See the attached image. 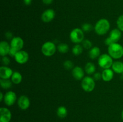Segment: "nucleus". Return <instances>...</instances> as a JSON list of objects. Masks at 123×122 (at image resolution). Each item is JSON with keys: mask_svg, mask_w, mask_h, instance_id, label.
<instances>
[{"mask_svg": "<svg viewBox=\"0 0 123 122\" xmlns=\"http://www.w3.org/2000/svg\"><path fill=\"white\" fill-rule=\"evenodd\" d=\"M110 23L106 19H101L97 22L94 29L97 34L103 35L109 31L110 29Z\"/></svg>", "mask_w": 123, "mask_h": 122, "instance_id": "obj_1", "label": "nucleus"}, {"mask_svg": "<svg viewBox=\"0 0 123 122\" xmlns=\"http://www.w3.org/2000/svg\"><path fill=\"white\" fill-rule=\"evenodd\" d=\"M108 54L115 59H119L123 56V47L119 43H113L108 46Z\"/></svg>", "mask_w": 123, "mask_h": 122, "instance_id": "obj_2", "label": "nucleus"}, {"mask_svg": "<svg viewBox=\"0 0 123 122\" xmlns=\"http://www.w3.org/2000/svg\"><path fill=\"white\" fill-rule=\"evenodd\" d=\"M113 63V58L109 54L101 55L98 59V65L104 69L112 68Z\"/></svg>", "mask_w": 123, "mask_h": 122, "instance_id": "obj_3", "label": "nucleus"}, {"mask_svg": "<svg viewBox=\"0 0 123 122\" xmlns=\"http://www.w3.org/2000/svg\"><path fill=\"white\" fill-rule=\"evenodd\" d=\"M57 47L55 44L52 41H46L42 45V53L47 57H50L55 53Z\"/></svg>", "mask_w": 123, "mask_h": 122, "instance_id": "obj_4", "label": "nucleus"}, {"mask_svg": "<svg viewBox=\"0 0 123 122\" xmlns=\"http://www.w3.org/2000/svg\"><path fill=\"white\" fill-rule=\"evenodd\" d=\"M70 38L74 44H77L81 43L84 39V31L82 29L78 28L73 29L70 33Z\"/></svg>", "mask_w": 123, "mask_h": 122, "instance_id": "obj_5", "label": "nucleus"}, {"mask_svg": "<svg viewBox=\"0 0 123 122\" xmlns=\"http://www.w3.org/2000/svg\"><path fill=\"white\" fill-rule=\"evenodd\" d=\"M81 86L82 89L86 92H91L94 89L96 83L93 78L90 76L85 77L82 80Z\"/></svg>", "mask_w": 123, "mask_h": 122, "instance_id": "obj_6", "label": "nucleus"}, {"mask_svg": "<svg viewBox=\"0 0 123 122\" xmlns=\"http://www.w3.org/2000/svg\"><path fill=\"white\" fill-rule=\"evenodd\" d=\"M16 62L19 64H24L26 63L29 59V55L25 50H20L18 51L14 56Z\"/></svg>", "mask_w": 123, "mask_h": 122, "instance_id": "obj_7", "label": "nucleus"}, {"mask_svg": "<svg viewBox=\"0 0 123 122\" xmlns=\"http://www.w3.org/2000/svg\"><path fill=\"white\" fill-rule=\"evenodd\" d=\"M17 96L16 93L13 91H8L4 94V102L7 106H10L14 105Z\"/></svg>", "mask_w": 123, "mask_h": 122, "instance_id": "obj_8", "label": "nucleus"}, {"mask_svg": "<svg viewBox=\"0 0 123 122\" xmlns=\"http://www.w3.org/2000/svg\"><path fill=\"white\" fill-rule=\"evenodd\" d=\"M24 45V41L22 38L20 37H14L11 39V47L15 49L16 51H19L22 50Z\"/></svg>", "mask_w": 123, "mask_h": 122, "instance_id": "obj_9", "label": "nucleus"}, {"mask_svg": "<svg viewBox=\"0 0 123 122\" xmlns=\"http://www.w3.org/2000/svg\"><path fill=\"white\" fill-rule=\"evenodd\" d=\"M12 116V112L9 109L6 107L0 108V122H10Z\"/></svg>", "mask_w": 123, "mask_h": 122, "instance_id": "obj_10", "label": "nucleus"}, {"mask_svg": "<svg viewBox=\"0 0 123 122\" xmlns=\"http://www.w3.org/2000/svg\"><path fill=\"white\" fill-rule=\"evenodd\" d=\"M55 16V11L52 9L46 10L42 14L41 19L44 23H49L54 19Z\"/></svg>", "mask_w": 123, "mask_h": 122, "instance_id": "obj_11", "label": "nucleus"}, {"mask_svg": "<svg viewBox=\"0 0 123 122\" xmlns=\"http://www.w3.org/2000/svg\"><path fill=\"white\" fill-rule=\"evenodd\" d=\"M18 105L22 110H27L30 106V99L25 95L20 96L18 99Z\"/></svg>", "mask_w": 123, "mask_h": 122, "instance_id": "obj_12", "label": "nucleus"}, {"mask_svg": "<svg viewBox=\"0 0 123 122\" xmlns=\"http://www.w3.org/2000/svg\"><path fill=\"white\" fill-rule=\"evenodd\" d=\"M13 71L7 66H2L0 67V78L2 79H10L12 77Z\"/></svg>", "mask_w": 123, "mask_h": 122, "instance_id": "obj_13", "label": "nucleus"}, {"mask_svg": "<svg viewBox=\"0 0 123 122\" xmlns=\"http://www.w3.org/2000/svg\"><path fill=\"white\" fill-rule=\"evenodd\" d=\"M72 75L75 80H80L84 78V71L81 67L76 66L72 69Z\"/></svg>", "mask_w": 123, "mask_h": 122, "instance_id": "obj_14", "label": "nucleus"}, {"mask_svg": "<svg viewBox=\"0 0 123 122\" xmlns=\"http://www.w3.org/2000/svg\"><path fill=\"white\" fill-rule=\"evenodd\" d=\"M11 46L9 43L5 41H2L0 43V55L1 56H5L8 55Z\"/></svg>", "mask_w": 123, "mask_h": 122, "instance_id": "obj_15", "label": "nucleus"}, {"mask_svg": "<svg viewBox=\"0 0 123 122\" xmlns=\"http://www.w3.org/2000/svg\"><path fill=\"white\" fill-rule=\"evenodd\" d=\"M114 72L111 68L109 69H105L103 71L102 73V80L106 82H109L112 80L114 77Z\"/></svg>", "mask_w": 123, "mask_h": 122, "instance_id": "obj_16", "label": "nucleus"}, {"mask_svg": "<svg viewBox=\"0 0 123 122\" xmlns=\"http://www.w3.org/2000/svg\"><path fill=\"white\" fill-rule=\"evenodd\" d=\"M121 35H122L121 31L118 28L114 29L111 31L110 33H109V37L114 43H117L121 39Z\"/></svg>", "mask_w": 123, "mask_h": 122, "instance_id": "obj_17", "label": "nucleus"}, {"mask_svg": "<svg viewBox=\"0 0 123 122\" xmlns=\"http://www.w3.org/2000/svg\"><path fill=\"white\" fill-rule=\"evenodd\" d=\"M112 69L114 72L117 74H123V62L121 61H115L113 63Z\"/></svg>", "mask_w": 123, "mask_h": 122, "instance_id": "obj_18", "label": "nucleus"}, {"mask_svg": "<svg viewBox=\"0 0 123 122\" xmlns=\"http://www.w3.org/2000/svg\"><path fill=\"white\" fill-rule=\"evenodd\" d=\"M100 56V49L98 47H93L90 50L89 56L91 59H95L97 57H99Z\"/></svg>", "mask_w": 123, "mask_h": 122, "instance_id": "obj_19", "label": "nucleus"}, {"mask_svg": "<svg viewBox=\"0 0 123 122\" xmlns=\"http://www.w3.org/2000/svg\"><path fill=\"white\" fill-rule=\"evenodd\" d=\"M11 80L13 82V84H19L21 83L22 80V74L19 72L14 71L13 72V74L11 77Z\"/></svg>", "mask_w": 123, "mask_h": 122, "instance_id": "obj_20", "label": "nucleus"}, {"mask_svg": "<svg viewBox=\"0 0 123 122\" xmlns=\"http://www.w3.org/2000/svg\"><path fill=\"white\" fill-rule=\"evenodd\" d=\"M85 72L88 75L94 74L96 71V66L92 62H88L85 66Z\"/></svg>", "mask_w": 123, "mask_h": 122, "instance_id": "obj_21", "label": "nucleus"}, {"mask_svg": "<svg viewBox=\"0 0 123 122\" xmlns=\"http://www.w3.org/2000/svg\"><path fill=\"white\" fill-rule=\"evenodd\" d=\"M67 114H68L67 109L64 106H60L58 108L57 110H56V114H57L58 117L61 118H64L67 117Z\"/></svg>", "mask_w": 123, "mask_h": 122, "instance_id": "obj_22", "label": "nucleus"}, {"mask_svg": "<svg viewBox=\"0 0 123 122\" xmlns=\"http://www.w3.org/2000/svg\"><path fill=\"white\" fill-rule=\"evenodd\" d=\"M13 82L10 79H0V85L4 89H8L12 86Z\"/></svg>", "mask_w": 123, "mask_h": 122, "instance_id": "obj_23", "label": "nucleus"}, {"mask_svg": "<svg viewBox=\"0 0 123 122\" xmlns=\"http://www.w3.org/2000/svg\"><path fill=\"white\" fill-rule=\"evenodd\" d=\"M83 48L82 45L79 44H76L72 49V53L75 56H79L83 52Z\"/></svg>", "mask_w": 123, "mask_h": 122, "instance_id": "obj_24", "label": "nucleus"}, {"mask_svg": "<svg viewBox=\"0 0 123 122\" xmlns=\"http://www.w3.org/2000/svg\"><path fill=\"white\" fill-rule=\"evenodd\" d=\"M58 51L61 53H66L69 50V47L66 43H61L57 47Z\"/></svg>", "mask_w": 123, "mask_h": 122, "instance_id": "obj_25", "label": "nucleus"}, {"mask_svg": "<svg viewBox=\"0 0 123 122\" xmlns=\"http://www.w3.org/2000/svg\"><path fill=\"white\" fill-rule=\"evenodd\" d=\"M63 65L65 69H66L67 70H71L74 68V64L70 60H67V61H65L63 63Z\"/></svg>", "mask_w": 123, "mask_h": 122, "instance_id": "obj_26", "label": "nucleus"}, {"mask_svg": "<svg viewBox=\"0 0 123 122\" xmlns=\"http://www.w3.org/2000/svg\"><path fill=\"white\" fill-rule=\"evenodd\" d=\"M92 43L89 39H84L82 42V45L85 49H91L92 48Z\"/></svg>", "mask_w": 123, "mask_h": 122, "instance_id": "obj_27", "label": "nucleus"}, {"mask_svg": "<svg viewBox=\"0 0 123 122\" xmlns=\"http://www.w3.org/2000/svg\"><path fill=\"white\" fill-rule=\"evenodd\" d=\"M117 25L120 31H123V14L118 17L117 20Z\"/></svg>", "mask_w": 123, "mask_h": 122, "instance_id": "obj_28", "label": "nucleus"}, {"mask_svg": "<svg viewBox=\"0 0 123 122\" xmlns=\"http://www.w3.org/2000/svg\"><path fill=\"white\" fill-rule=\"evenodd\" d=\"M92 28H93V27H92V25L88 23H85L83 24L82 26V29L84 32H90L92 29Z\"/></svg>", "mask_w": 123, "mask_h": 122, "instance_id": "obj_29", "label": "nucleus"}, {"mask_svg": "<svg viewBox=\"0 0 123 122\" xmlns=\"http://www.w3.org/2000/svg\"><path fill=\"white\" fill-rule=\"evenodd\" d=\"M2 63L4 65V66H7L9 65L10 63V60L9 57L7 56H2Z\"/></svg>", "mask_w": 123, "mask_h": 122, "instance_id": "obj_30", "label": "nucleus"}, {"mask_svg": "<svg viewBox=\"0 0 123 122\" xmlns=\"http://www.w3.org/2000/svg\"><path fill=\"white\" fill-rule=\"evenodd\" d=\"M93 78L94 79L95 81H98L100 79H102V74L100 72H96L94 74Z\"/></svg>", "mask_w": 123, "mask_h": 122, "instance_id": "obj_31", "label": "nucleus"}, {"mask_svg": "<svg viewBox=\"0 0 123 122\" xmlns=\"http://www.w3.org/2000/svg\"><path fill=\"white\" fill-rule=\"evenodd\" d=\"M17 52H18V51H16V50L15 49H13V48L11 47L9 53H8V55H9L10 57H14L15 55H16Z\"/></svg>", "mask_w": 123, "mask_h": 122, "instance_id": "obj_32", "label": "nucleus"}, {"mask_svg": "<svg viewBox=\"0 0 123 122\" xmlns=\"http://www.w3.org/2000/svg\"><path fill=\"white\" fill-rule=\"evenodd\" d=\"M105 43L106 45H108V46H109V45H111V44H112L113 43H114V42H113V41L111 39L110 37H108V38H106V39H105Z\"/></svg>", "mask_w": 123, "mask_h": 122, "instance_id": "obj_33", "label": "nucleus"}, {"mask_svg": "<svg viewBox=\"0 0 123 122\" xmlns=\"http://www.w3.org/2000/svg\"><path fill=\"white\" fill-rule=\"evenodd\" d=\"M5 35H6V38H7V39H12V38H13V33H12L11 32H9V31H8V32H6V34H5Z\"/></svg>", "mask_w": 123, "mask_h": 122, "instance_id": "obj_34", "label": "nucleus"}, {"mask_svg": "<svg viewBox=\"0 0 123 122\" xmlns=\"http://www.w3.org/2000/svg\"><path fill=\"white\" fill-rule=\"evenodd\" d=\"M43 3L46 5H49L52 3L53 0H42Z\"/></svg>", "mask_w": 123, "mask_h": 122, "instance_id": "obj_35", "label": "nucleus"}, {"mask_svg": "<svg viewBox=\"0 0 123 122\" xmlns=\"http://www.w3.org/2000/svg\"><path fill=\"white\" fill-rule=\"evenodd\" d=\"M24 2L26 6H30L32 2V0H24Z\"/></svg>", "mask_w": 123, "mask_h": 122, "instance_id": "obj_36", "label": "nucleus"}, {"mask_svg": "<svg viewBox=\"0 0 123 122\" xmlns=\"http://www.w3.org/2000/svg\"><path fill=\"white\" fill-rule=\"evenodd\" d=\"M4 95L3 94L2 92L0 93V101H2L4 100Z\"/></svg>", "mask_w": 123, "mask_h": 122, "instance_id": "obj_37", "label": "nucleus"}, {"mask_svg": "<svg viewBox=\"0 0 123 122\" xmlns=\"http://www.w3.org/2000/svg\"><path fill=\"white\" fill-rule=\"evenodd\" d=\"M121 118L123 120V110L122 111V112H121Z\"/></svg>", "mask_w": 123, "mask_h": 122, "instance_id": "obj_38", "label": "nucleus"}, {"mask_svg": "<svg viewBox=\"0 0 123 122\" xmlns=\"http://www.w3.org/2000/svg\"></svg>", "mask_w": 123, "mask_h": 122, "instance_id": "obj_39", "label": "nucleus"}]
</instances>
